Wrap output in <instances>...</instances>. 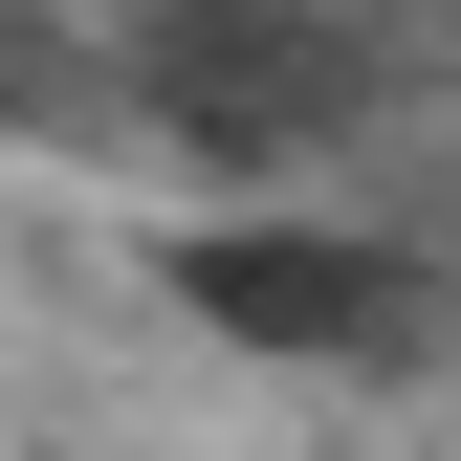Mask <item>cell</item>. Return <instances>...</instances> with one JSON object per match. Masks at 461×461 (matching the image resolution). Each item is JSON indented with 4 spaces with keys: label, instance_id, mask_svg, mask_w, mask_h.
<instances>
[{
    "label": "cell",
    "instance_id": "cell-1",
    "mask_svg": "<svg viewBox=\"0 0 461 461\" xmlns=\"http://www.w3.org/2000/svg\"><path fill=\"white\" fill-rule=\"evenodd\" d=\"M176 285L242 330V352H395V330H418V264L330 242V220H220V242H176Z\"/></svg>",
    "mask_w": 461,
    "mask_h": 461
}]
</instances>
